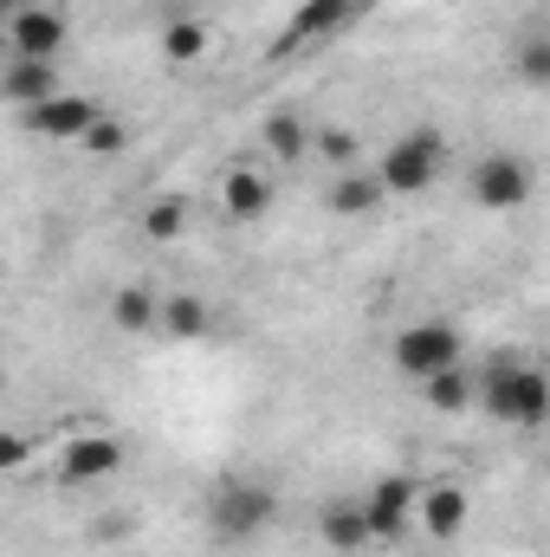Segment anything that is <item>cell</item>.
I'll list each match as a JSON object with an SVG mask.
<instances>
[{"label": "cell", "instance_id": "6da1fadb", "mask_svg": "<svg viewBox=\"0 0 550 557\" xmlns=\"http://www.w3.org/2000/svg\"><path fill=\"white\" fill-rule=\"evenodd\" d=\"M473 396L486 403V416L492 421H512V428H538L550 416V376L538 363H492L479 383H473Z\"/></svg>", "mask_w": 550, "mask_h": 557}, {"label": "cell", "instance_id": "7a4b0ae2", "mask_svg": "<svg viewBox=\"0 0 550 557\" xmlns=\"http://www.w3.org/2000/svg\"><path fill=\"white\" fill-rule=\"evenodd\" d=\"M440 169H447V137L434 124H414L409 137H396L383 149L376 182H383V195H421V188H434Z\"/></svg>", "mask_w": 550, "mask_h": 557}, {"label": "cell", "instance_id": "3957f363", "mask_svg": "<svg viewBox=\"0 0 550 557\" xmlns=\"http://www.w3.org/2000/svg\"><path fill=\"white\" fill-rule=\"evenodd\" d=\"M273 519H278L273 486H253V480L214 486V499H208V525H214V539H221V545H253Z\"/></svg>", "mask_w": 550, "mask_h": 557}, {"label": "cell", "instance_id": "277c9868", "mask_svg": "<svg viewBox=\"0 0 550 557\" xmlns=\"http://www.w3.org/2000/svg\"><path fill=\"white\" fill-rule=\"evenodd\" d=\"M396 370L414 376V383H427V376H440V370H453L460 363V324L453 318H421L409 331H396Z\"/></svg>", "mask_w": 550, "mask_h": 557}, {"label": "cell", "instance_id": "5b68a950", "mask_svg": "<svg viewBox=\"0 0 550 557\" xmlns=\"http://www.w3.org/2000/svg\"><path fill=\"white\" fill-rule=\"evenodd\" d=\"M414 499H421V480H409V473H383L370 486V499H357L363 506V525H370V545H402L409 539Z\"/></svg>", "mask_w": 550, "mask_h": 557}, {"label": "cell", "instance_id": "8992f818", "mask_svg": "<svg viewBox=\"0 0 550 557\" xmlns=\"http://www.w3.org/2000/svg\"><path fill=\"white\" fill-rule=\"evenodd\" d=\"M473 201L479 208H492V214H512V208H525L532 201V162L525 156H479L473 162Z\"/></svg>", "mask_w": 550, "mask_h": 557}, {"label": "cell", "instance_id": "52a82bcc", "mask_svg": "<svg viewBox=\"0 0 550 557\" xmlns=\"http://www.w3.org/2000/svg\"><path fill=\"white\" fill-rule=\"evenodd\" d=\"M98 117H104V111H98L91 98H78V91H52V98L26 104V131H33V137H59V143H78Z\"/></svg>", "mask_w": 550, "mask_h": 557}, {"label": "cell", "instance_id": "ba28073f", "mask_svg": "<svg viewBox=\"0 0 550 557\" xmlns=\"http://www.w3.org/2000/svg\"><path fill=\"white\" fill-rule=\"evenodd\" d=\"M59 473H65V486H98V480L124 473V441H117V434H78V441L65 447Z\"/></svg>", "mask_w": 550, "mask_h": 557}, {"label": "cell", "instance_id": "9c48e42d", "mask_svg": "<svg viewBox=\"0 0 550 557\" xmlns=\"http://www.w3.org/2000/svg\"><path fill=\"white\" fill-rule=\"evenodd\" d=\"M13 52L20 59H59V46H65V13H52V7H13Z\"/></svg>", "mask_w": 550, "mask_h": 557}, {"label": "cell", "instance_id": "30bf717a", "mask_svg": "<svg viewBox=\"0 0 550 557\" xmlns=\"http://www.w3.org/2000/svg\"><path fill=\"white\" fill-rule=\"evenodd\" d=\"M363 7H370V0H304V7L291 13L285 39H278V52H291V46H311V39H324V33H337V26H350Z\"/></svg>", "mask_w": 550, "mask_h": 557}, {"label": "cell", "instance_id": "8fae6325", "mask_svg": "<svg viewBox=\"0 0 550 557\" xmlns=\"http://www.w3.org/2000/svg\"><path fill=\"white\" fill-rule=\"evenodd\" d=\"M421 525H427V539H460L466 532V486H453V480H434V486H421Z\"/></svg>", "mask_w": 550, "mask_h": 557}, {"label": "cell", "instance_id": "7c38bea8", "mask_svg": "<svg viewBox=\"0 0 550 557\" xmlns=\"http://www.w3.org/2000/svg\"><path fill=\"white\" fill-rule=\"evenodd\" d=\"M317 539H324L330 552H363V545H370L363 506H357V499H330V506L317 512Z\"/></svg>", "mask_w": 550, "mask_h": 557}, {"label": "cell", "instance_id": "4fadbf2b", "mask_svg": "<svg viewBox=\"0 0 550 557\" xmlns=\"http://www.w3.org/2000/svg\"><path fill=\"white\" fill-rule=\"evenodd\" d=\"M0 91L26 111V104H39V98L59 91V72H52V59H13V72L0 78Z\"/></svg>", "mask_w": 550, "mask_h": 557}, {"label": "cell", "instance_id": "5bb4252c", "mask_svg": "<svg viewBox=\"0 0 550 557\" xmlns=\"http://www.w3.org/2000/svg\"><path fill=\"white\" fill-rule=\"evenodd\" d=\"M266 208H273V182L253 175V169H234V175H227V214H234L240 227H253V221H266Z\"/></svg>", "mask_w": 550, "mask_h": 557}, {"label": "cell", "instance_id": "9a60e30c", "mask_svg": "<svg viewBox=\"0 0 550 557\" xmlns=\"http://www.w3.org/2000/svg\"><path fill=\"white\" fill-rule=\"evenodd\" d=\"M155 331H162V337L195 344V337H208V305H201L195 292H175V298H162V305H155Z\"/></svg>", "mask_w": 550, "mask_h": 557}, {"label": "cell", "instance_id": "2e32d148", "mask_svg": "<svg viewBox=\"0 0 550 557\" xmlns=\"http://www.w3.org/2000/svg\"><path fill=\"white\" fill-rule=\"evenodd\" d=\"M330 208H337V214H376V208H383V182L343 169V175L330 182Z\"/></svg>", "mask_w": 550, "mask_h": 557}, {"label": "cell", "instance_id": "e0dca14e", "mask_svg": "<svg viewBox=\"0 0 550 557\" xmlns=\"http://www.w3.org/2000/svg\"><path fill=\"white\" fill-rule=\"evenodd\" d=\"M137 227H142V240H155V247L182 240V234H188V201H182V195H162V201H149Z\"/></svg>", "mask_w": 550, "mask_h": 557}, {"label": "cell", "instance_id": "ac0fdd59", "mask_svg": "<svg viewBox=\"0 0 550 557\" xmlns=\"http://www.w3.org/2000/svg\"><path fill=\"white\" fill-rule=\"evenodd\" d=\"M266 149H273L278 162H298V156L311 149V124H304L291 104H278L273 117H266Z\"/></svg>", "mask_w": 550, "mask_h": 557}, {"label": "cell", "instance_id": "d6986e66", "mask_svg": "<svg viewBox=\"0 0 550 557\" xmlns=\"http://www.w3.org/2000/svg\"><path fill=\"white\" fill-rule=\"evenodd\" d=\"M201 52H208V26L188 20V13H175V20L162 26V59H168V65H195Z\"/></svg>", "mask_w": 550, "mask_h": 557}, {"label": "cell", "instance_id": "ffe728a7", "mask_svg": "<svg viewBox=\"0 0 550 557\" xmlns=\"http://www.w3.org/2000/svg\"><path fill=\"white\" fill-rule=\"evenodd\" d=\"M421 389H427V409H440V416H460V409L473 403V376H466L460 363H453V370H440V376H427Z\"/></svg>", "mask_w": 550, "mask_h": 557}, {"label": "cell", "instance_id": "44dd1931", "mask_svg": "<svg viewBox=\"0 0 550 557\" xmlns=\"http://www.w3.org/2000/svg\"><path fill=\"white\" fill-rule=\"evenodd\" d=\"M111 324H117V331H130V337L155 331V298H149L142 285H124V292L111 298Z\"/></svg>", "mask_w": 550, "mask_h": 557}, {"label": "cell", "instance_id": "7402d4cb", "mask_svg": "<svg viewBox=\"0 0 550 557\" xmlns=\"http://www.w3.org/2000/svg\"><path fill=\"white\" fill-rule=\"evenodd\" d=\"M78 143H85L91 156H124V149H130V131H124L117 117H98V124H91Z\"/></svg>", "mask_w": 550, "mask_h": 557}, {"label": "cell", "instance_id": "603a6c76", "mask_svg": "<svg viewBox=\"0 0 550 557\" xmlns=\"http://www.w3.org/2000/svg\"><path fill=\"white\" fill-rule=\"evenodd\" d=\"M518 78H525V85H545L550 78V39H532V46L518 52Z\"/></svg>", "mask_w": 550, "mask_h": 557}, {"label": "cell", "instance_id": "cb8c5ba5", "mask_svg": "<svg viewBox=\"0 0 550 557\" xmlns=\"http://www.w3.org/2000/svg\"><path fill=\"white\" fill-rule=\"evenodd\" d=\"M317 156H324V162H337V169H350V156H357V137H350V131H317Z\"/></svg>", "mask_w": 550, "mask_h": 557}, {"label": "cell", "instance_id": "d4e9b609", "mask_svg": "<svg viewBox=\"0 0 550 557\" xmlns=\"http://www.w3.org/2000/svg\"><path fill=\"white\" fill-rule=\"evenodd\" d=\"M26 460H33V434H0V473H13Z\"/></svg>", "mask_w": 550, "mask_h": 557}, {"label": "cell", "instance_id": "484cf974", "mask_svg": "<svg viewBox=\"0 0 550 557\" xmlns=\"http://www.w3.org/2000/svg\"><path fill=\"white\" fill-rule=\"evenodd\" d=\"M0 389H7V376H0Z\"/></svg>", "mask_w": 550, "mask_h": 557}]
</instances>
